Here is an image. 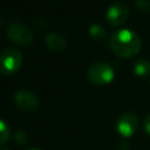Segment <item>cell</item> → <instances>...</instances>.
Returning <instances> with one entry per match:
<instances>
[{
  "label": "cell",
  "instance_id": "obj_4",
  "mask_svg": "<svg viewBox=\"0 0 150 150\" xmlns=\"http://www.w3.org/2000/svg\"><path fill=\"white\" fill-rule=\"evenodd\" d=\"M6 34L9 41L21 47L29 46L34 40L33 32L22 23H11L6 29Z\"/></svg>",
  "mask_w": 150,
  "mask_h": 150
},
{
  "label": "cell",
  "instance_id": "obj_16",
  "mask_svg": "<svg viewBox=\"0 0 150 150\" xmlns=\"http://www.w3.org/2000/svg\"><path fill=\"white\" fill-rule=\"evenodd\" d=\"M1 150H7V149H1Z\"/></svg>",
  "mask_w": 150,
  "mask_h": 150
},
{
  "label": "cell",
  "instance_id": "obj_17",
  "mask_svg": "<svg viewBox=\"0 0 150 150\" xmlns=\"http://www.w3.org/2000/svg\"><path fill=\"white\" fill-rule=\"evenodd\" d=\"M0 23H1V22H0Z\"/></svg>",
  "mask_w": 150,
  "mask_h": 150
},
{
  "label": "cell",
  "instance_id": "obj_2",
  "mask_svg": "<svg viewBox=\"0 0 150 150\" xmlns=\"http://www.w3.org/2000/svg\"><path fill=\"white\" fill-rule=\"evenodd\" d=\"M22 62V53L18 48H5L0 53V73L5 76H12L20 70Z\"/></svg>",
  "mask_w": 150,
  "mask_h": 150
},
{
  "label": "cell",
  "instance_id": "obj_5",
  "mask_svg": "<svg viewBox=\"0 0 150 150\" xmlns=\"http://www.w3.org/2000/svg\"><path fill=\"white\" fill-rule=\"evenodd\" d=\"M129 16V7L123 1H116L111 4L105 13V18L109 25L114 27L122 26Z\"/></svg>",
  "mask_w": 150,
  "mask_h": 150
},
{
  "label": "cell",
  "instance_id": "obj_3",
  "mask_svg": "<svg viewBox=\"0 0 150 150\" xmlns=\"http://www.w3.org/2000/svg\"><path fill=\"white\" fill-rule=\"evenodd\" d=\"M88 80L96 86H104L114 80L115 71L109 63L96 62L93 63L87 71Z\"/></svg>",
  "mask_w": 150,
  "mask_h": 150
},
{
  "label": "cell",
  "instance_id": "obj_13",
  "mask_svg": "<svg viewBox=\"0 0 150 150\" xmlns=\"http://www.w3.org/2000/svg\"><path fill=\"white\" fill-rule=\"evenodd\" d=\"M15 141L19 142V143H21V144L25 143L27 141V137H26L25 132L23 131H16V134H15Z\"/></svg>",
  "mask_w": 150,
  "mask_h": 150
},
{
  "label": "cell",
  "instance_id": "obj_11",
  "mask_svg": "<svg viewBox=\"0 0 150 150\" xmlns=\"http://www.w3.org/2000/svg\"><path fill=\"white\" fill-rule=\"evenodd\" d=\"M9 134H11V130L8 124L5 121L0 120V145H4L9 139Z\"/></svg>",
  "mask_w": 150,
  "mask_h": 150
},
{
  "label": "cell",
  "instance_id": "obj_8",
  "mask_svg": "<svg viewBox=\"0 0 150 150\" xmlns=\"http://www.w3.org/2000/svg\"><path fill=\"white\" fill-rule=\"evenodd\" d=\"M45 43H46L48 49H50L52 52H55V53L63 52L66 49V46H67L66 39L61 34H57V33L47 34L46 39H45Z\"/></svg>",
  "mask_w": 150,
  "mask_h": 150
},
{
  "label": "cell",
  "instance_id": "obj_6",
  "mask_svg": "<svg viewBox=\"0 0 150 150\" xmlns=\"http://www.w3.org/2000/svg\"><path fill=\"white\" fill-rule=\"evenodd\" d=\"M139 120L134 112H124L116 121V129L118 134L123 137H131L138 129Z\"/></svg>",
  "mask_w": 150,
  "mask_h": 150
},
{
  "label": "cell",
  "instance_id": "obj_7",
  "mask_svg": "<svg viewBox=\"0 0 150 150\" xmlns=\"http://www.w3.org/2000/svg\"><path fill=\"white\" fill-rule=\"evenodd\" d=\"M14 103L22 111H34L38 109L40 101L39 97L29 90H19L14 94Z\"/></svg>",
  "mask_w": 150,
  "mask_h": 150
},
{
  "label": "cell",
  "instance_id": "obj_15",
  "mask_svg": "<svg viewBox=\"0 0 150 150\" xmlns=\"http://www.w3.org/2000/svg\"><path fill=\"white\" fill-rule=\"evenodd\" d=\"M28 150H40V149H36V148H32V149H28Z\"/></svg>",
  "mask_w": 150,
  "mask_h": 150
},
{
  "label": "cell",
  "instance_id": "obj_1",
  "mask_svg": "<svg viewBox=\"0 0 150 150\" xmlns=\"http://www.w3.org/2000/svg\"><path fill=\"white\" fill-rule=\"evenodd\" d=\"M109 47L117 56L129 59L141 52L142 40L131 29H118L110 35Z\"/></svg>",
  "mask_w": 150,
  "mask_h": 150
},
{
  "label": "cell",
  "instance_id": "obj_9",
  "mask_svg": "<svg viewBox=\"0 0 150 150\" xmlns=\"http://www.w3.org/2000/svg\"><path fill=\"white\" fill-rule=\"evenodd\" d=\"M134 73L139 77H145L150 75V61L146 59H139L134 63Z\"/></svg>",
  "mask_w": 150,
  "mask_h": 150
},
{
  "label": "cell",
  "instance_id": "obj_10",
  "mask_svg": "<svg viewBox=\"0 0 150 150\" xmlns=\"http://www.w3.org/2000/svg\"><path fill=\"white\" fill-rule=\"evenodd\" d=\"M89 35L94 39V40H103L107 36V30L104 29L103 26L98 25V23H93L89 26Z\"/></svg>",
  "mask_w": 150,
  "mask_h": 150
},
{
  "label": "cell",
  "instance_id": "obj_14",
  "mask_svg": "<svg viewBox=\"0 0 150 150\" xmlns=\"http://www.w3.org/2000/svg\"><path fill=\"white\" fill-rule=\"evenodd\" d=\"M144 130L148 135H150V114L144 120Z\"/></svg>",
  "mask_w": 150,
  "mask_h": 150
},
{
  "label": "cell",
  "instance_id": "obj_12",
  "mask_svg": "<svg viewBox=\"0 0 150 150\" xmlns=\"http://www.w3.org/2000/svg\"><path fill=\"white\" fill-rule=\"evenodd\" d=\"M134 5L139 11H150V0H134Z\"/></svg>",
  "mask_w": 150,
  "mask_h": 150
}]
</instances>
